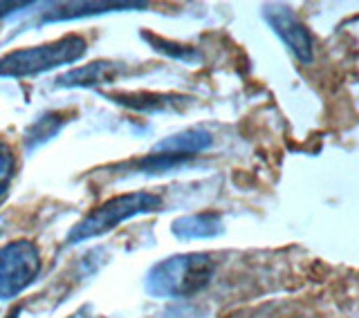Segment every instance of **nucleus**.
I'll return each mask as SVG.
<instances>
[{"instance_id": "14", "label": "nucleus", "mask_w": 359, "mask_h": 318, "mask_svg": "<svg viewBox=\"0 0 359 318\" xmlns=\"http://www.w3.org/2000/svg\"><path fill=\"white\" fill-rule=\"evenodd\" d=\"M14 168H16L14 151H11V146L5 139H0V198L9 191L11 179H14Z\"/></svg>"}, {"instance_id": "13", "label": "nucleus", "mask_w": 359, "mask_h": 318, "mask_svg": "<svg viewBox=\"0 0 359 318\" xmlns=\"http://www.w3.org/2000/svg\"><path fill=\"white\" fill-rule=\"evenodd\" d=\"M142 41H146L151 45V50L166 56V59H173V61H182V63H200L202 61V54L194 48V45H184V43H177L171 39H164L160 34H153L149 29H142Z\"/></svg>"}, {"instance_id": "11", "label": "nucleus", "mask_w": 359, "mask_h": 318, "mask_svg": "<svg viewBox=\"0 0 359 318\" xmlns=\"http://www.w3.org/2000/svg\"><path fill=\"white\" fill-rule=\"evenodd\" d=\"M67 121H70L67 119V112L61 110H50L39 115L25 128V132H22V148H25V153L29 155L34 151H39L43 144L52 141L67 126Z\"/></svg>"}, {"instance_id": "15", "label": "nucleus", "mask_w": 359, "mask_h": 318, "mask_svg": "<svg viewBox=\"0 0 359 318\" xmlns=\"http://www.w3.org/2000/svg\"><path fill=\"white\" fill-rule=\"evenodd\" d=\"M209 312L207 307H200V305H173V307L164 310L162 318H207Z\"/></svg>"}, {"instance_id": "17", "label": "nucleus", "mask_w": 359, "mask_h": 318, "mask_svg": "<svg viewBox=\"0 0 359 318\" xmlns=\"http://www.w3.org/2000/svg\"><path fill=\"white\" fill-rule=\"evenodd\" d=\"M67 318H95V316H93V312H90V305H86V307L76 310L74 314H70Z\"/></svg>"}, {"instance_id": "2", "label": "nucleus", "mask_w": 359, "mask_h": 318, "mask_svg": "<svg viewBox=\"0 0 359 318\" xmlns=\"http://www.w3.org/2000/svg\"><path fill=\"white\" fill-rule=\"evenodd\" d=\"M164 209L162 195L151 191H135V193H123V195H115L99 204L90 211L83 220H79L70 231H67L65 244L74 247L93 240V237L104 235L112 229H117L121 222L137 218V215L155 213Z\"/></svg>"}, {"instance_id": "18", "label": "nucleus", "mask_w": 359, "mask_h": 318, "mask_svg": "<svg viewBox=\"0 0 359 318\" xmlns=\"http://www.w3.org/2000/svg\"><path fill=\"white\" fill-rule=\"evenodd\" d=\"M20 314H22V307H20V305H18V307H14V310H11V312H9V314L5 316V318H18Z\"/></svg>"}, {"instance_id": "12", "label": "nucleus", "mask_w": 359, "mask_h": 318, "mask_svg": "<svg viewBox=\"0 0 359 318\" xmlns=\"http://www.w3.org/2000/svg\"><path fill=\"white\" fill-rule=\"evenodd\" d=\"M194 157H184V155H171V153H149L140 159H133V162L121 164L119 168L126 170L130 175H166L171 170L182 168L184 164H189Z\"/></svg>"}, {"instance_id": "5", "label": "nucleus", "mask_w": 359, "mask_h": 318, "mask_svg": "<svg viewBox=\"0 0 359 318\" xmlns=\"http://www.w3.org/2000/svg\"><path fill=\"white\" fill-rule=\"evenodd\" d=\"M263 18L269 25L280 43L294 54V59L303 65L312 63L314 59V48H312V36L306 29V25L294 16V11L285 5H265L263 7Z\"/></svg>"}, {"instance_id": "16", "label": "nucleus", "mask_w": 359, "mask_h": 318, "mask_svg": "<svg viewBox=\"0 0 359 318\" xmlns=\"http://www.w3.org/2000/svg\"><path fill=\"white\" fill-rule=\"evenodd\" d=\"M34 3H0V18H7L22 9H32Z\"/></svg>"}, {"instance_id": "9", "label": "nucleus", "mask_w": 359, "mask_h": 318, "mask_svg": "<svg viewBox=\"0 0 359 318\" xmlns=\"http://www.w3.org/2000/svg\"><path fill=\"white\" fill-rule=\"evenodd\" d=\"M171 233L177 240H211V237H218L224 233V222L213 211L191 213L173 220Z\"/></svg>"}, {"instance_id": "3", "label": "nucleus", "mask_w": 359, "mask_h": 318, "mask_svg": "<svg viewBox=\"0 0 359 318\" xmlns=\"http://www.w3.org/2000/svg\"><path fill=\"white\" fill-rule=\"evenodd\" d=\"M88 52V43L79 34H67L56 41L20 48L0 56V78H27L56 67L81 61Z\"/></svg>"}, {"instance_id": "6", "label": "nucleus", "mask_w": 359, "mask_h": 318, "mask_svg": "<svg viewBox=\"0 0 359 318\" xmlns=\"http://www.w3.org/2000/svg\"><path fill=\"white\" fill-rule=\"evenodd\" d=\"M149 9V3L142 0H115V3H106V0H70V3H52L48 9L41 14V25H52V22H70L79 18H90V16H101V14H112V11H144Z\"/></svg>"}, {"instance_id": "10", "label": "nucleus", "mask_w": 359, "mask_h": 318, "mask_svg": "<svg viewBox=\"0 0 359 318\" xmlns=\"http://www.w3.org/2000/svg\"><path fill=\"white\" fill-rule=\"evenodd\" d=\"M213 146L211 132L205 128H187L175 134H168L162 141L153 146V153H171V155H184L196 157L198 153H205Z\"/></svg>"}, {"instance_id": "7", "label": "nucleus", "mask_w": 359, "mask_h": 318, "mask_svg": "<svg viewBox=\"0 0 359 318\" xmlns=\"http://www.w3.org/2000/svg\"><path fill=\"white\" fill-rule=\"evenodd\" d=\"M108 101H112L119 108H126L142 115H160V112H180L189 106L191 97L173 95V92H104Z\"/></svg>"}, {"instance_id": "4", "label": "nucleus", "mask_w": 359, "mask_h": 318, "mask_svg": "<svg viewBox=\"0 0 359 318\" xmlns=\"http://www.w3.org/2000/svg\"><path fill=\"white\" fill-rule=\"evenodd\" d=\"M39 247L29 240H14L0 247V300H11L25 291L41 274Z\"/></svg>"}, {"instance_id": "8", "label": "nucleus", "mask_w": 359, "mask_h": 318, "mask_svg": "<svg viewBox=\"0 0 359 318\" xmlns=\"http://www.w3.org/2000/svg\"><path fill=\"white\" fill-rule=\"evenodd\" d=\"M126 74V63L119 61H93L86 65L72 67L70 72L56 76L54 88H101L112 85Z\"/></svg>"}, {"instance_id": "1", "label": "nucleus", "mask_w": 359, "mask_h": 318, "mask_svg": "<svg viewBox=\"0 0 359 318\" xmlns=\"http://www.w3.org/2000/svg\"><path fill=\"white\" fill-rule=\"evenodd\" d=\"M216 274L209 254H175L155 263L144 278V289L153 298L182 300L207 289Z\"/></svg>"}]
</instances>
